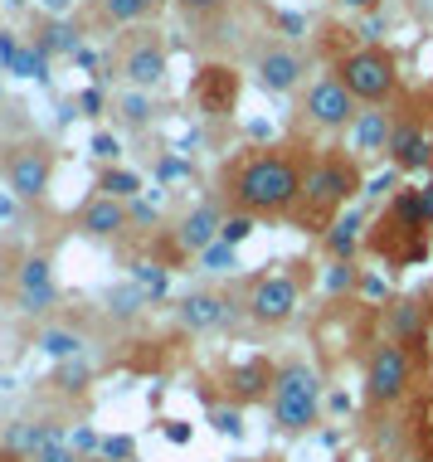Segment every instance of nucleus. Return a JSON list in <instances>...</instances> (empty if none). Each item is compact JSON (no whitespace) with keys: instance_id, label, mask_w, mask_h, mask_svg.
Instances as JSON below:
<instances>
[{"instance_id":"52","label":"nucleus","mask_w":433,"mask_h":462,"mask_svg":"<svg viewBox=\"0 0 433 462\" xmlns=\"http://www.w3.org/2000/svg\"><path fill=\"white\" fill-rule=\"evenodd\" d=\"M0 73H5V69H0ZM0 107H5V83H0Z\"/></svg>"},{"instance_id":"34","label":"nucleus","mask_w":433,"mask_h":462,"mask_svg":"<svg viewBox=\"0 0 433 462\" xmlns=\"http://www.w3.org/2000/svg\"><path fill=\"white\" fill-rule=\"evenodd\" d=\"M176 5H180L190 20H205V15H219V10L229 5V0H176Z\"/></svg>"},{"instance_id":"42","label":"nucleus","mask_w":433,"mask_h":462,"mask_svg":"<svg viewBox=\"0 0 433 462\" xmlns=\"http://www.w3.org/2000/svg\"><path fill=\"white\" fill-rule=\"evenodd\" d=\"M10 219H15V195L0 190V224H10Z\"/></svg>"},{"instance_id":"25","label":"nucleus","mask_w":433,"mask_h":462,"mask_svg":"<svg viewBox=\"0 0 433 462\" xmlns=\"http://www.w3.org/2000/svg\"><path fill=\"white\" fill-rule=\"evenodd\" d=\"M117 112H122V122H127V127H146V122H152V93L132 88V93L117 103Z\"/></svg>"},{"instance_id":"13","label":"nucleus","mask_w":433,"mask_h":462,"mask_svg":"<svg viewBox=\"0 0 433 462\" xmlns=\"http://www.w3.org/2000/svg\"><path fill=\"white\" fill-rule=\"evenodd\" d=\"M390 161L394 171H424L433 166V142H428V127L410 112H394V132H390Z\"/></svg>"},{"instance_id":"2","label":"nucleus","mask_w":433,"mask_h":462,"mask_svg":"<svg viewBox=\"0 0 433 462\" xmlns=\"http://www.w3.org/2000/svg\"><path fill=\"white\" fill-rule=\"evenodd\" d=\"M361 190H365V185H361V166H355V156H321L317 166L307 171V180H302L297 219L327 229V224L345 209V199L361 195Z\"/></svg>"},{"instance_id":"5","label":"nucleus","mask_w":433,"mask_h":462,"mask_svg":"<svg viewBox=\"0 0 433 462\" xmlns=\"http://www.w3.org/2000/svg\"><path fill=\"white\" fill-rule=\"evenodd\" d=\"M414 384V360L400 341H380L365 360V399L370 404H400Z\"/></svg>"},{"instance_id":"12","label":"nucleus","mask_w":433,"mask_h":462,"mask_svg":"<svg viewBox=\"0 0 433 462\" xmlns=\"http://www.w3.org/2000/svg\"><path fill=\"white\" fill-rule=\"evenodd\" d=\"M73 229H78L83 239H93V244H113V239H122V234L132 229V209H127V199L93 195L88 205L78 209V219H73Z\"/></svg>"},{"instance_id":"20","label":"nucleus","mask_w":433,"mask_h":462,"mask_svg":"<svg viewBox=\"0 0 433 462\" xmlns=\"http://www.w3.org/2000/svg\"><path fill=\"white\" fill-rule=\"evenodd\" d=\"M40 351L49 360H78L83 356V336L78 331H64V327H44L40 331Z\"/></svg>"},{"instance_id":"46","label":"nucleus","mask_w":433,"mask_h":462,"mask_svg":"<svg viewBox=\"0 0 433 462\" xmlns=\"http://www.w3.org/2000/svg\"><path fill=\"white\" fill-rule=\"evenodd\" d=\"M365 297H385V282H380V278H365Z\"/></svg>"},{"instance_id":"49","label":"nucleus","mask_w":433,"mask_h":462,"mask_svg":"<svg viewBox=\"0 0 433 462\" xmlns=\"http://www.w3.org/2000/svg\"><path fill=\"white\" fill-rule=\"evenodd\" d=\"M341 5H365V10H370V5H375V0H341Z\"/></svg>"},{"instance_id":"4","label":"nucleus","mask_w":433,"mask_h":462,"mask_svg":"<svg viewBox=\"0 0 433 462\" xmlns=\"http://www.w3.org/2000/svg\"><path fill=\"white\" fill-rule=\"evenodd\" d=\"M336 79L345 83V88L355 93V103L375 107V103H390L394 88H400V73H394V54L390 49H355V54L341 59Z\"/></svg>"},{"instance_id":"50","label":"nucleus","mask_w":433,"mask_h":462,"mask_svg":"<svg viewBox=\"0 0 433 462\" xmlns=\"http://www.w3.org/2000/svg\"><path fill=\"white\" fill-rule=\"evenodd\" d=\"M83 462H113V457H103V453H93V457H83Z\"/></svg>"},{"instance_id":"30","label":"nucleus","mask_w":433,"mask_h":462,"mask_svg":"<svg viewBox=\"0 0 433 462\" xmlns=\"http://www.w3.org/2000/svg\"><path fill=\"white\" fill-rule=\"evenodd\" d=\"M229 380H234V384H239V390H244V394H258V390H263V384H268V380H273V370H268V365H249V370H234V374H229Z\"/></svg>"},{"instance_id":"48","label":"nucleus","mask_w":433,"mask_h":462,"mask_svg":"<svg viewBox=\"0 0 433 462\" xmlns=\"http://www.w3.org/2000/svg\"><path fill=\"white\" fill-rule=\"evenodd\" d=\"M424 462H433V429H428V439H424Z\"/></svg>"},{"instance_id":"15","label":"nucleus","mask_w":433,"mask_h":462,"mask_svg":"<svg viewBox=\"0 0 433 462\" xmlns=\"http://www.w3.org/2000/svg\"><path fill=\"white\" fill-rule=\"evenodd\" d=\"M219 229H225V215H219L215 199H205V205L185 209L180 224H176V239L185 254H205L209 244H219Z\"/></svg>"},{"instance_id":"44","label":"nucleus","mask_w":433,"mask_h":462,"mask_svg":"<svg viewBox=\"0 0 433 462\" xmlns=\"http://www.w3.org/2000/svg\"><path fill=\"white\" fill-rule=\"evenodd\" d=\"M419 209H424V219L433 224V180L424 185V190H419Z\"/></svg>"},{"instance_id":"41","label":"nucleus","mask_w":433,"mask_h":462,"mask_svg":"<svg viewBox=\"0 0 433 462\" xmlns=\"http://www.w3.org/2000/svg\"><path fill=\"white\" fill-rule=\"evenodd\" d=\"M394 185H400V171H394V176H375L361 195H385V190H394Z\"/></svg>"},{"instance_id":"40","label":"nucleus","mask_w":433,"mask_h":462,"mask_svg":"<svg viewBox=\"0 0 433 462\" xmlns=\"http://www.w3.org/2000/svg\"><path fill=\"white\" fill-rule=\"evenodd\" d=\"M127 209H132V224H156V205H146V199H127Z\"/></svg>"},{"instance_id":"32","label":"nucleus","mask_w":433,"mask_h":462,"mask_svg":"<svg viewBox=\"0 0 433 462\" xmlns=\"http://www.w3.org/2000/svg\"><path fill=\"white\" fill-rule=\"evenodd\" d=\"M209 419H215V429L219 433H229V439H239V433H244V414H239V409H215V414H209Z\"/></svg>"},{"instance_id":"9","label":"nucleus","mask_w":433,"mask_h":462,"mask_svg":"<svg viewBox=\"0 0 433 462\" xmlns=\"http://www.w3.org/2000/svg\"><path fill=\"white\" fill-rule=\"evenodd\" d=\"M166 69H170V59H166V44L156 40V30H137L127 40V54H122V79L132 83V88H142V93H152L166 83Z\"/></svg>"},{"instance_id":"28","label":"nucleus","mask_w":433,"mask_h":462,"mask_svg":"<svg viewBox=\"0 0 433 462\" xmlns=\"http://www.w3.org/2000/svg\"><path fill=\"white\" fill-rule=\"evenodd\" d=\"M253 219H258V215H249V209H234V215H225V229H219V239L239 248V244L253 234Z\"/></svg>"},{"instance_id":"6","label":"nucleus","mask_w":433,"mask_h":462,"mask_svg":"<svg viewBox=\"0 0 433 462\" xmlns=\"http://www.w3.org/2000/svg\"><path fill=\"white\" fill-rule=\"evenodd\" d=\"M0 166H5V190L15 199H44L49 185H54V152L44 142L5 146Z\"/></svg>"},{"instance_id":"54","label":"nucleus","mask_w":433,"mask_h":462,"mask_svg":"<svg viewBox=\"0 0 433 462\" xmlns=\"http://www.w3.org/2000/svg\"><path fill=\"white\" fill-rule=\"evenodd\" d=\"M428 171H433V166H428Z\"/></svg>"},{"instance_id":"21","label":"nucleus","mask_w":433,"mask_h":462,"mask_svg":"<svg viewBox=\"0 0 433 462\" xmlns=\"http://www.w3.org/2000/svg\"><path fill=\"white\" fill-rule=\"evenodd\" d=\"M34 44H40L49 59H54V54H78V24H69V20H49V24H44V34H40Z\"/></svg>"},{"instance_id":"8","label":"nucleus","mask_w":433,"mask_h":462,"mask_svg":"<svg viewBox=\"0 0 433 462\" xmlns=\"http://www.w3.org/2000/svg\"><path fill=\"white\" fill-rule=\"evenodd\" d=\"M249 317L258 327H288L302 307V292H297V278L292 273H263V278L249 282Z\"/></svg>"},{"instance_id":"45","label":"nucleus","mask_w":433,"mask_h":462,"mask_svg":"<svg viewBox=\"0 0 433 462\" xmlns=\"http://www.w3.org/2000/svg\"><path fill=\"white\" fill-rule=\"evenodd\" d=\"M166 433H170V443H185V439H190V429H185V423H170Z\"/></svg>"},{"instance_id":"11","label":"nucleus","mask_w":433,"mask_h":462,"mask_svg":"<svg viewBox=\"0 0 433 462\" xmlns=\"http://www.w3.org/2000/svg\"><path fill=\"white\" fill-rule=\"evenodd\" d=\"M258 88H263L268 97H288L302 88V79H307V59L297 54V49L288 44H268L263 54H258Z\"/></svg>"},{"instance_id":"33","label":"nucleus","mask_w":433,"mask_h":462,"mask_svg":"<svg viewBox=\"0 0 433 462\" xmlns=\"http://www.w3.org/2000/svg\"><path fill=\"white\" fill-rule=\"evenodd\" d=\"M78 112H83V117H97V112H107V93L97 88V83H93V88H83V93H78Z\"/></svg>"},{"instance_id":"47","label":"nucleus","mask_w":433,"mask_h":462,"mask_svg":"<svg viewBox=\"0 0 433 462\" xmlns=\"http://www.w3.org/2000/svg\"><path fill=\"white\" fill-rule=\"evenodd\" d=\"M44 5H49V10H54V15H64V10L73 5V0H44Z\"/></svg>"},{"instance_id":"31","label":"nucleus","mask_w":433,"mask_h":462,"mask_svg":"<svg viewBox=\"0 0 433 462\" xmlns=\"http://www.w3.org/2000/svg\"><path fill=\"white\" fill-rule=\"evenodd\" d=\"M97 453L113 457V462H132V457H137V443L122 439V433H117V439H103V448H97Z\"/></svg>"},{"instance_id":"39","label":"nucleus","mask_w":433,"mask_h":462,"mask_svg":"<svg viewBox=\"0 0 433 462\" xmlns=\"http://www.w3.org/2000/svg\"><path fill=\"white\" fill-rule=\"evenodd\" d=\"M351 282H355V263H336V268H331V278H327V292H345Z\"/></svg>"},{"instance_id":"36","label":"nucleus","mask_w":433,"mask_h":462,"mask_svg":"<svg viewBox=\"0 0 433 462\" xmlns=\"http://www.w3.org/2000/svg\"><path fill=\"white\" fill-rule=\"evenodd\" d=\"M59 380L69 384V390H83V384H88V365H83V360H59Z\"/></svg>"},{"instance_id":"1","label":"nucleus","mask_w":433,"mask_h":462,"mask_svg":"<svg viewBox=\"0 0 433 462\" xmlns=\"http://www.w3.org/2000/svg\"><path fill=\"white\" fill-rule=\"evenodd\" d=\"M302 161L292 152H253L229 176V195L249 215H297L302 205Z\"/></svg>"},{"instance_id":"14","label":"nucleus","mask_w":433,"mask_h":462,"mask_svg":"<svg viewBox=\"0 0 433 462\" xmlns=\"http://www.w3.org/2000/svg\"><path fill=\"white\" fill-rule=\"evenodd\" d=\"M390 132H394V112L385 103L361 107V117L351 122V152H355V161L390 156Z\"/></svg>"},{"instance_id":"3","label":"nucleus","mask_w":433,"mask_h":462,"mask_svg":"<svg viewBox=\"0 0 433 462\" xmlns=\"http://www.w3.org/2000/svg\"><path fill=\"white\" fill-rule=\"evenodd\" d=\"M321 419V374L307 360H288L273 374V423L282 433H307Z\"/></svg>"},{"instance_id":"27","label":"nucleus","mask_w":433,"mask_h":462,"mask_svg":"<svg viewBox=\"0 0 433 462\" xmlns=\"http://www.w3.org/2000/svg\"><path fill=\"white\" fill-rule=\"evenodd\" d=\"M107 302H113V311H117V317H122V321H132V317H137V311H142L146 302H152V297H146V292H142V287H137V282H132V287H117V292H113V297H107Z\"/></svg>"},{"instance_id":"53","label":"nucleus","mask_w":433,"mask_h":462,"mask_svg":"<svg viewBox=\"0 0 433 462\" xmlns=\"http://www.w3.org/2000/svg\"><path fill=\"white\" fill-rule=\"evenodd\" d=\"M0 156H5V146H0Z\"/></svg>"},{"instance_id":"43","label":"nucleus","mask_w":433,"mask_h":462,"mask_svg":"<svg viewBox=\"0 0 433 462\" xmlns=\"http://www.w3.org/2000/svg\"><path fill=\"white\" fill-rule=\"evenodd\" d=\"M278 24H282L288 34H302V30H307V20H302V15H292V10H288V15H278Z\"/></svg>"},{"instance_id":"26","label":"nucleus","mask_w":433,"mask_h":462,"mask_svg":"<svg viewBox=\"0 0 433 462\" xmlns=\"http://www.w3.org/2000/svg\"><path fill=\"white\" fill-rule=\"evenodd\" d=\"M200 263H205V273H234V268H239V248L219 239V244H209L200 254Z\"/></svg>"},{"instance_id":"51","label":"nucleus","mask_w":433,"mask_h":462,"mask_svg":"<svg viewBox=\"0 0 433 462\" xmlns=\"http://www.w3.org/2000/svg\"><path fill=\"white\" fill-rule=\"evenodd\" d=\"M142 5H146V15H152V10H156V5H161V0H142Z\"/></svg>"},{"instance_id":"7","label":"nucleus","mask_w":433,"mask_h":462,"mask_svg":"<svg viewBox=\"0 0 433 462\" xmlns=\"http://www.w3.org/2000/svg\"><path fill=\"white\" fill-rule=\"evenodd\" d=\"M302 112H307V122L321 127V132H351V122L361 117V103H355V93L345 88L336 73H327V79H317L312 88H307Z\"/></svg>"},{"instance_id":"29","label":"nucleus","mask_w":433,"mask_h":462,"mask_svg":"<svg viewBox=\"0 0 433 462\" xmlns=\"http://www.w3.org/2000/svg\"><path fill=\"white\" fill-rule=\"evenodd\" d=\"M142 15H146L142 0H103V20H113V24H132Z\"/></svg>"},{"instance_id":"18","label":"nucleus","mask_w":433,"mask_h":462,"mask_svg":"<svg viewBox=\"0 0 433 462\" xmlns=\"http://www.w3.org/2000/svg\"><path fill=\"white\" fill-rule=\"evenodd\" d=\"M54 443H64V433H59V423H10L5 433H0V448L5 453H15L30 462L34 453H44V448H54Z\"/></svg>"},{"instance_id":"19","label":"nucleus","mask_w":433,"mask_h":462,"mask_svg":"<svg viewBox=\"0 0 433 462\" xmlns=\"http://www.w3.org/2000/svg\"><path fill=\"white\" fill-rule=\"evenodd\" d=\"M361 239H365V215H355V209H345V215H336L327 224V254L336 263H355Z\"/></svg>"},{"instance_id":"22","label":"nucleus","mask_w":433,"mask_h":462,"mask_svg":"<svg viewBox=\"0 0 433 462\" xmlns=\"http://www.w3.org/2000/svg\"><path fill=\"white\" fill-rule=\"evenodd\" d=\"M10 79H34V83H49V54L40 44H20L15 64H10Z\"/></svg>"},{"instance_id":"38","label":"nucleus","mask_w":433,"mask_h":462,"mask_svg":"<svg viewBox=\"0 0 433 462\" xmlns=\"http://www.w3.org/2000/svg\"><path fill=\"white\" fill-rule=\"evenodd\" d=\"M20 34H10V30H0V69L10 73V64H15V54H20Z\"/></svg>"},{"instance_id":"10","label":"nucleus","mask_w":433,"mask_h":462,"mask_svg":"<svg viewBox=\"0 0 433 462\" xmlns=\"http://www.w3.org/2000/svg\"><path fill=\"white\" fill-rule=\"evenodd\" d=\"M59 302V282H54V258L49 254H30L15 273V311L24 317H44Z\"/></svg>"},{"instance_id":"24","label":"nucleus","mask_w":433,"mask_h":462,"mask_svg":"<svg viewBox=\"0 0 433 462\" xmlns=\"http://www.w3.org/2000/svg\"><path fill=\"white\" fill-rule=\"evenodd\" d=\"M132 282H137L152 302H161V297H166V287H170V273L161 268V263H132Z\"/></svg>"},{"instance_id":"35","label":"nucleus","mask_w":433,"mask_h":462,"mask_svg":"<svg viewBox=\"0 0 433 462\" xmlns=\"http://www.w3.org/2000/svg\"><path fill=\"white\" fill-rule=\"evenodd\" d=\"M88 146H93V156H97V161H117V156H122V142H117L113 132H97Z\"/></svg>"},{"instance_id":"16","label":"nucleus","mask_w":433,"mask_h":462,"mask_svg":"<svg viewBox=\"0 0 433 462\" xmlns=\"http://www.w3.org/2000/svg\"><path fill=\"white\" fill-rule=\"evenodd\" d=\"M190 97H195L205 112H215V117H219V112H229L234 97H239V79H234V69H225V64H209V69H200V79H195Z\"/></svg>"},{"instance_id":"17","label":"nucleus","mask_w":433,"mask_h":462,"mask_svg":"<svg viewBox=\"0 0 433 462\" xmlns=\"http://www.w3.org/2000/svg\"><path fill=\"white\" fill-rule=\"evenodd\" d=\"M176 317H180L185 331L205 336V331H215V327H225V321H229V297H219V292H190L180 302Z\"/></svg>"},{"instance_id":"23","label":"nucleus","mask_w":433,"mask_h":462,"mask_svg":"<svg viewBox=\"0 0 433 462\" xmlns=\"http://www.w3.org/2000/svg\"><path fill=\"white\" fill-rule=\"evenodd\" d=\"M97 190L113 195V199H137L142 195V176L137 171H122V166H107L103 180H97Z\"/></svg>"},{"instance_id":"37","label":"nucleus","mask_w":433,"mask_h":462,"mask_svg":"<svg viewBox=\"0 0 433 462\" xmlns=\"http://www.w3.org/2000/svg\"><path fill=\"white\" fill-rule=\"evenodd\" d=\"M30 462H83V453H73V443H54L44 453H34Z\"/></svg>"}]
</instances>
